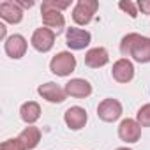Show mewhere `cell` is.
<instances>
[{"label": "cell", "instance_id": "1", "mask_svg": "<svg viewBox=\"0 0 150 150\" xmlns=\"http://www.w3.org/2000/svg\"><path fill=\"white\" fill-rule=\"evenodd\" d=\"M120 53L124 57H132L139 64L150 62V37H143L139 34H127L122 37Z\"/></svg>", "mask_w": 150, "mask_h": 150}, {"label": "cell", "instance_id": "2", "mask_svg": "<svg viewBox=\"0 0 150 150\" xmlns=\"http://www.w3.org/2000/svg\"><path fill=\"white\" fill-rule=\"evenodd\" d=\"M76 67V57L69 51H60L57 53L51 62H50V71L57 76H69Z\"/></svg>", "mask_w": 150, "mask_h": 150}, {"label": "cell", "instance_id": "3", "mask_svg": "<svg viewBox=\"0 0 150 150\" xmlns=\"http://www.w3.org/2000/svg\"><path fill=\"white\" fill-rule=\"evenodd\" d=\"M99 9L97 0H80L72 9V20L78 25H88Z\"/></svg>", "mask_w": 150, "mask_h": 150}, {"label": "cell", "instance_id": "4", "mask_svg": "<svg viewBox=\"0 0 150 150\" xmlns=\"http://www.w3.org/2000/svg\"><path fill=\"white\" fill-rule=\"evenodd\" d=\"M55 37H57V34H55L53 30H50V28H46V27H41V28H37V30L32 34L30 42H32L34 50H37V51H41V53H46V51H50V50L53 48Z\"/></svg>", "mask_w": 150, "mask_h": 150}, {"label": "cell", "instance_id": "5", "mask_svg": "<svg viewBox=\"0 0 150 150\" xmlns=\"http://www.w3.org/2000/svg\"><path fill=\"white\" fill-rule=\"evenodd\" d=\"M120 115H122V104L117 99L108 97V99L101 101L97 106V117L103 122H115L120 118Z\"/></svg>", "mask_w": 150, "mask_h": 150}, {"label": "cell", "instance_id": "6", "mask_svg": "<svg viewBox=\"0 0 150 150\" xmlns=\"http://www.w3.org/2000/svg\"><path fill=\"white\" fill-rule=\"evenodd\" d=\"M90 32L83 30V28H76V27H71L65 32V42L71 50H85L90 44Z\"/></svg>", "mask_w": 150, "mask_h": 150}, {"label": "cell", "instance_id": "7", "mask_svg": "<svg viewBox=\"0 0 150 150\" xmlns=\"http://www.w3.org/2000/svg\"><path fill=\"white\" fill-rule=\"evenodd\" d=\"M41 14H42V23H44L46 28L53 30L57 35L64 30V27H65V18H64V14H62L60 11L41 6Z\"/></svg>", "mask_w": 150, "mask_h": 150}, {"label": "cell", "instance_id": "8", "mask_svg": "<svg viewBox=\"0 0 150 150\" xmlns=\"http://www.w3.org/2000/svg\"><path fill=\"white\" fill-rule=\"evenodd\" d=\"M111 76L118 83H129L134 78V65H132V62L127 60V58L117 60L113 64V69H111Z\"/></svg>", "mask_w": 150, "mask_h": 150}, {"label": "cell", "instance_id": "9", "mask_svg": "<svg viewBox=\"0 0 150 150\" xmlns=\"http://www.w3.org/2000/svg\"><path fill=\"white\" fill-rule=\"evenodd\" d=\"M37 92H39V96H41L42 99H46L48 103H53V104H60V103H64L65 97H67L65 88L58 87V85L53 83V81H48V83L41 85V87L37 88Z\"/></svg>", "mask_w": 150, "mask_h": 150}, {"label": "cell", "instance_id": "10", "mask_svg": "<svg viewBox=\"0 0 150 150\" xmlns=\"http://www.w3.org/2000/svg\"><path fill=\"white\" fill-rule=\"evenodd\" d=\"M118 136H120L122 141L136 143L139 139V136H141V125L132 118H125L118 125Z\"/></svg>", "mask_w": 150, "mask_h": 150}, {"label": "cell", "instance_id": "11", "mask_svg": "<svg viewBox=\"0 0 150 150\" xmlns=\"http://www.w3.org/2000/svg\"><path fill=\"white\" fill-rule=\"evenodd\" d=\"M87 118H88L87 117V111L81 106H72V108H69L64 113V120H65L67 127L72 129V131H80L81 127H85Z\"/></svg>", "mask_w": 150, "mask_h": 150}, {"label": "cell", "instance_id": "12", "mask_svg": "<svg viewBox=\"0 0 150 150\" xmlns=\"http://www.w3.org/2000/svg\"><path fill=\"white\" fill-rule=\"evenodd\" d=\"M65 94L71 97H76V99H85L92 94V85L87 80L74 78L65 83Z\"/></svg>", "mask_w": 150, "mask_h": 150}, {"label": "cell", "instance_id": "13", "mask_svg": "<svg viewBox=\"0 0 150 150\" xmlns=\"http://www.w3.org/2000/svg\"><path fill=\"white\" fill-rule=\"evenodd\" d=\"M6 53L11 57V58H14V60H18V58H21L23 55H25V51H27V39L21 35V34H14V35H11V37H7L6 39Z\"/></svg>", "mask_w": 150, "mask_h": 150}, {"label": "cell", "instance_id": "14", "mask_svg": "<svg viewBox=\"0 0 150 150\" xmlns=\"http://www.w3.org/2000/svg\"><path fill=\"white\" fill-rule=\"evenodd\" d=\"M0 18L7 23H20L23 20V9L16 2L6 0L0 4Z\"/></svg>", "mask_w": 150, "mask_h": 150}, {"label": "cell", "instance_id": "15", "mask_svg": "<svg viewBox=\"0 0 150 150\" xmlns=\"http://www.w3.org/2000/svg\"><path fill=\"white\" fill-rule=\"evenodd\" d=\"M108 62H110V55H108V51H106L104 48H101V46L88 50L87 55H85V64H87L88 67H92V69H99V67L106 65Z\"/></svg>", "mask_w": 150, "mask_h": 150}, {"label": "cell", "instance_id": "16", "mask_svg": "<svg viewBox=\"0 0 150 150\" xmlns=\"http://www.w3.org/2000/svg\"><path fill=\"white\" fill-rule=\"evenodd\" d=\"M18 139L21 141V145L25 146V150H32V148H35V146L39 145V141H41V131H39L37 127H34V125H28V127H25V129L20 132Z\"/></svg>", "mask_w": 150, "mask_h": 150}, {"label": "cell", "instance_id": "17", "mask_svg": "<svg viewBox=\"0 0 150 150\" xmlns=\"http://www.w3.org/2000/svg\"><path fill=\"white\" fill-rule=\"evenodd\" d=\"M20 115H21V120H23L25 124L32 125V124L37 122L39 117H41V106H39L35 101H28V103L21 104V108H20Z\"/></svg>", "mask_w": 150, "mask_h": 150}, {"label": "cell", "instance_id": "18", "mask_svg": "<svg viewBox=\"0 0 150 150\" xmlns=\"http://www.w3.org/2000/svg\"><path fill=\"white\" fill-rule=\"evenodd\" d=\"M136 122L141 127H150V104H145L136 113Z\"/></svg>", "mask_w": 150, "mask_h": 150}, {"label": "cell", "instance_id": "19", "mask_svg": "<svg viewBox=\"0 0 150 150\" xmlns=\"http://www.w3.org/2000/svg\"><path fill=\"white\" fill-rule=\"evenodd\" d=\"M118 7H120L124 13H127L131 18H136V16H138V4L131 2V0H127V2H120Z\"/></svg>", "mask_w": 150, "mask_h": 150}, {"label": "cell", "instance_id": "20", "mask_svg": "<svg viewBox=\"0 0 150 150\" xmlns=\"http://www.w3.org/2000/svg\"><path fill=\"white\" fill-rule=\"evenodd\" d=\"M0 150H25V146L21 145V141L18 138H14V139H6L0 145Z\"/></svg>", "mask_w": 150, "mask_h": 150}, {"label": "cell", "instance_id": "21", "mask_svg": "<svg viewBox=\"0 0 150 150\" xmlns=\"http://www.w3.org/2000/svg\"><path fill=\"white\" fill-rule=\"evenodd\" d=\"M44 7H51V9H57V11H64L71 6L69 0H64V2H57V0H44L42 2Z\"/></svg>", "mask_w": 150, "mask_h": 150}, {"label": "cell", "instance_id": "22", "mask_svg": "<svg viewBox=\"0 0 150 150\" xmlns=\"http://www.w3.org/2000/svg\"><path fill=\"white\" fill-rule=\"evenodd\" d=\"M138 9L145 14H150V0H139L138 2Z\"/></svg>", "mask_w": 150, "mask_h": 150}, {"label": "cell", "instance_id": "23", "mask_svg": "<svg viewBox=\"0 0 150 150\" xmlns=\"http://www.w3.org/2000/svg\"><path fill=\"white\" fill-rule=\"evenodd\" d=\"M14 2L21 7V9H30L32 6H34V2L32 0H14Z\"/></svg>", "mask_w": 150, "mask_h": 150}, {"label": "cell", "instance_id": "24", "mask_svg": "<svg viewBox=\"0 0 150 150\" xmlns=\"http://www.w3.org/2000/svg\"><path fill=\"white\" fill-rule=\"evenodd\" d=\"M6 25L4 23H0V39H6Z\"/></svg>", "mask_w": 150, "mask_h": 150}, {"label": "cell", "instance_id": "25", "mask_svg": "<svg viewBox=\"0 0 150 150\" xmlns=\"http://www.w3.org/2000/svg\"><path fill=\"white\" fill-rule=\"evenodd\" d=\"M117 150H131V148H117Z\"/></svg>", "mask_w": 150, "mask_h": 150}]
</instances>
